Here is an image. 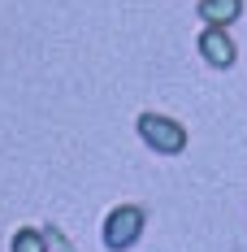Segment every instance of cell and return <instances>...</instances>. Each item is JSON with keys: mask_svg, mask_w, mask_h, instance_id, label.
I'll use <instances>...</instances> for the list:
<instances>
[{"mask_svg": "<svg viewBox=\"0 0 247 252\" xmlns=\"http://www.w3.org/2000/svg\"><path fill=\"white\" fill-rule=\"evenodd\" d=\"M139 135L156 152H182L187 148V130L173 118H165V113H139Z\"/></svg>", "mask_w": 247, "mask_h": 252, "instance_id": "cell-1", "label": "cell"}, {"mask_svg": "<svg viewBox=\"0 0 247 252\" xmlns=\"http://www.w3.org/2000/svg\"><path fill=\"white\" fill-rule=\"evenodd\" d=\"M139 230H143V209L117 204V209L104 218V244H109V248H130V244L139 239Z\"/></svg>", "mask_w": 247, "mask_h": 252, "instance_id": "cell-2", "label": "cell"}, {"mask_svg": "<svg viewBox=\"0 0 247 252\" xmlns=\"http://www.w3.org/2000/svg\"><path fill=\"white\" fill-rule=\"evenodd\" d=\"M199 52H204L213 65H221V70L234 61V44H230V35H225L221 26H208V31L199 35Z\"/></svg>", "mask_w": 247, "mask_h": 252, "instance_id": "cell-3", "label": "cell"}, {"mask_svg": "<svg viewBox=\"0 0 247 252\" xmlns=\"http://www.w3.org/2000/svg\"><path fill=\"white\" fill-rule=\"evenodd\" d=\"M239 9H243V0H199V13H204L213 26L234 22V18H239Z\"/></svg>", "mask_w": 247, "mask_h": 252, "instance_id": "cell-4", "label": "cell"}, {"mask_svg": "<svg viewBox=\"0 0 247 252\" xmlns=\"http://www.w3.org/2000/svg\"><path fill=\"white\" fill-rule=\"evenodd\" d=\"M13 252H44V239H39V230H18L13 235Z\"/></svg>", "mask_w": 247, "mask_h": 252, "instance_id": "cell-5", "label": "cell"}, {"mask_svg": "<svg viewBox=\"0 0 247 252\" xmlns=\"http://www.w3.org/2000/svg\"><path fill=\"white\" fill-rule=\"evenodd\" d=\"M44 239H48V252H70V244H65V239H61V230H44Z\"/></svg>", "mask_w": 247, "mask_h": 252, "instance_id": "cell-6", "label": "cell"}]
</instances>
